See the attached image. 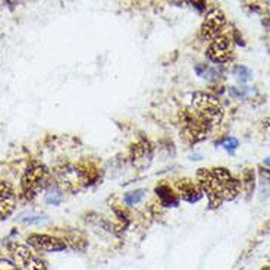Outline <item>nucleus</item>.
<instances>
[{"label":"nucleus","instance_id":"nucleus-12","mask_svg":"<svg viewBox=\"0 0 270 270\" xmlns=\"http://www.w3.org/2000/svg\"><path fill=\"white\" fill-rule=\"evenodd\" d=\"M65 200V191L57 185V184H50L46 188V194H44V201L49 206H59L62 204Z\"/></svg>","mask_w":270,"mask_h":270},{"label":"nucleus","instance_id":"nucleus-16","mask_svg":"<svg viewBox=\"0 0 270 270\" xmlns=\"http://www.w3.org/2000/svg\"><path fill=\"white\" fill-rule=\"evenodd\" d=\"M147 156H150V147H149V143H138L135 147H134V160L138 162V160H143L146 159Z\"/></svg>","mask_w":270,"mask_h":270},{"label":"nucleus","instance_id":"nucleus-17","mask_svg":"<svg viewBox=\"0 0 270 270\" xmlns=\"http://www.w3.org/2000/svg\"><path fill=\"white\" fill-rule=\"evenodd\" d=\"M233 75L236 77V79L239 82H248L251 79V77H253V72L247 66H241L239 65V66H236L233 69Z\"/></svg>","mask_w":270,"mask_h":270},{"label":"nucleus","instance_id":"nucleus-11","mask_svg":"<svg viewBox=\"0 0 270 270\" xmlns=\"http://www.w3.org/2000/svg\"><path fill=\"white\" fill-rule=\"evenodd\" d=\"M156 193H157V197L162 203V206L164 207H175L178 206L179 200H178V195L175 194V191L167 187V185H160L156 188Z\"/></svg>","mask_w":270,"mask_h":270},{"label":"nucleus","instance_id":"nucleus-1","mask_svg":"<svg viewBox=\"0 0 270 270\" xmlns=\"http://www.w3.org/2000/svg\"><path fill=\"white\" fill-rule=\"evenodd\" d=\"M197 184L209 200V206L217 209L223 201H231L241 193V181L235 179L225 167L200 169L197 172Z\"/></svg>","mask_w":270,"mask_h":270},{"label":"nucleus","instance_id":"nucleus-2","mask_svg":"<svg viewBox=\"0 0 270 270\" xmlns=\"http://www.w3.org/2000/svg\"><path fill=\"white\" fill-rule=\"evenodd\" d=\"M50 170L40 162H33L25 169L21 179V194L27 201L34 200L43 190H46L50 182Z\"/></svg>","mask_w":270,"mask_h":270},{"label":"nucleus","instance_id":"nucleus-3","mask_svg":"<svg viewBox=\"0 0 270 270\" xmlns=\"http://www.w3.org/2000/svg\"><path fill=\"white\" fill-rule=\"evenodd\" d=\"M190 110L209 129L217 126L223 117V109L217 97L209 93H194Z\"/></svg>","mask_w":270,"mask_h":270},{"label":"nucleus","instance_id":"nucleus-5","mask_svg":"<svg viewBox=\"0 0 270 270\" xmlns=\"http://www.w3.org/2000/svg\"><path fill=\"white\" fill-rule=\"evenodd\" d=\"M10 253L13 257L15 265L21 270H47L41 257L28 245L25 244H12Z\"/></svg>","mask_w":270,"mask_h":270},{"label":"nucleus","instance_id":"nucleus-19","mask_svg":"<svg viewBox=\"0 0 270 270\" xmlns=\"http://www.w3.org/2000/svg\"><path fill=\"white\" fill-rule=\"evenodd\" d=\"M0 270H21L15 262H10L7 259H0Z\"/></svg>","mask_w":270,"mask_h":270},{"label":"nucleus","instance_id":"nucleus-7","mask_svg":"<svg viewBox=\"0 0 270 270\" xmlns=\"http://www.w3.org/2000/svg\"><path fill=\"white\" fill-rule=\"evenodd\" d=\"M232 52H233L232 39L226 36H220L210 43L207 49V57L215 63H226Z\"/></svg>","mask_w":270,"mask_h":270},{"label":"nucleus","instance_id":"nucleus-20","mask_svg":"<svg viewBox=\"0 0 270 270\" xmlns=\"http://www.w3.org/2000/svg\"><path fill=\"white\" fill-rule=\"evenodd\" d=\"M223 147H225V150H228V152H233L236 147H238V140L236 138H226L225 141H223Z\"/></svg>","mask_w":270,"mask_h":270},{"label":"nucleus","instance_id":"nucleus-8","mask_svg":"<svg viewBox=\"0 0 270 270\" xmlns=\"http://www.w3.org/2000/svg\"><path fill=\"white\" fill-rule=\"evenodd\" d=\"M27 241L31 247L46 253H57V251L66 250V244L62 239L47 233H33L28 236Z\"/></svg>","mask_w":270,"mask_h":270},{"label":"nucleus","instance_id":"nucleus-9","mask_svg":"<svg viewBox=\"0 0 270 270\" xmlns=\"http://www.w3.org/2000/svg\"><path fill=\"white\" fill-rule=\"evenodd\" d=\"M16 207V194L10 184L0 181V219H7Z\"/></svg>","mask_w":270,"mask_h":270},{"label":"nucleus","instance_id":"nucleus-18","mask_svg":"<svg viewBox=\"0 0 270 270\" xmlns=\"http://www.w3.org/2000/svg\"><path fill=\"white\" fill-rule=\"evenodd\" d=\"M251 91L248 88H236V87H231L229 88V94L233 99H245Z\"/></svg>","mask_w":270,"mask_h":270},{"label":"nucleus","instance_id":"nucleus-6","mask_svg":"<svg viewBox=\"0 0 270 270\" xmlns=\"http://www.w3.org/2000/svg\"><path fill=\"white\" fill-rule=\"evenodd\" d=\"M226 25L225 15L219 9H212L207 12L204 22L200 28V37L206 41H213L215 39L222 36V31Z\"/></svg>","mask_w":270,"mask_h":270},{"label":"nucleus","instance_id":"nucleus-21","mask_svg":"<svg viewBox=\"0 0 270 270\" xmlns=\"http://www.w3.org/2000/svg\"><path fill=\"white\" fill-rule=\"evenodd\" d=\"M179 1L190 3V4H193L194 7H197L200 12H201V10H204V6H206V0H179Z\"/></svg>","mask_w":270,"mask_h":270},{"label":"nucleus","instance_id":"nucleus-13","mask_svg":"<svg viewBox=\"0 0 270 270\" xmlns=\"http://www.w3.org/2000/svg\"><path fill=\"white\" fill-rule=\"evenodd\" d=\"M46 220V215L43 213H39V212H34V210H30V212H22L19 216H18V222L22 223V225H40Z\"/></svg>","mask_w":270,"mask_h":270},{"label":"nucleus","instance_id":"nucleus-10","mask_svg":"<svg viewBox=\"0 0 270 270\" xmlns=\"http://www.w3.org/2000/svg\"><path fill=\"white\" fill-rule=\"evenodd\" d=\"M176 193L178 195L188 201V203H197L201 197H203V191L200 188V185L191 179H181L176 182Z\"/></svg>","mask_w":270,"mask_h":270},{"label":"nucleus","instance_id":"nucleus-22","mask_svg":"<svg viewBox=\"0 0 270 270\" xmlns=\"http://www.w3.org/2000/svg\"><path fill=\"white\" fill-rule=\"evenodd\" d=\"M263 126H265V131L268 132L270 135V117L268 119H265V122H263Z\"/></svg>","mask_w":270,"mask_h":270},{"label":"nucleus","instance_id":"nucleus-14","mask_svg":"<svg viewBox=\"0 0 270 270\" xmlns=\"http://www.w3.org/2000/svg\"><path fill=\"white\" fill-rule=\"evenodd\" d=\"M146 197V190H135V191H131L128 193L125 197H123V201L126 206H135L138 203H141Z\"/></svg>","mask_w":270,"mask_h":270},{"label":"nucleus","instance_id":"nucleus-15","mask_svg":"<svg viewBox=\"0 0 270 270\" xmlns=\"http://www.w3.org/2000/svg\"><path fill=\"white\" fill-rule=\"evenodd\" d=\"M254 182H256V178H254V172L251 169H247L242 175V181H241V187L245 190V193L250 195L251 191L254 190Z\"/></svg>","mask_w":270,"mask_h":270},{"label":"nucleus","instance_id":"nucleus-4","mask_svg":"<svg viewBox=\"0 0 270 270\" xmlns=\"http://www.w3.org/2000/svg\"><path fill=\"white\" fill-rule=\"evenodd\" d=\"M53 176L56 184L63 190V191H78L81 187L87 185L88 181L91 179L90 172L81 166H74V164H62L53 170Z\"/></svg>","mask_w":270,"mask_h":270},{"label":"nucleus","instance_id":"nucleus-24","mask_svg":"<svg viewBox=\"0 0 270 270\" xmlns=\"http://www.w3.org/2000/svg\"><path fill=\"white\" fill-rule=\"evenodd\" d=\"M263 270H270V268H265V269Z\"/></svg>","mask_w":270,"mask_h":270},{"label":"nucleus","instance_id":"nucleus-23","mask_svg":"<svg viewBox=\"0 0 270 270\" xmlns=\"http://www.w3.org/2000/svg\"><path fill=\"white\" fill-rule=\"evenodd\" d=\"M265 164H266L268 167H270V157H268V159H265Z\"/></svg>","mask_w":270,"mask_h":270}]
</instances>
